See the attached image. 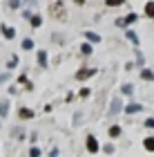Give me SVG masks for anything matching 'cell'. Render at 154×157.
<instances>
[{
  "mask_svg": "<svg viewBox=\"0 0 154 157\" xmlns=\"http://www.w3.org/2000/svg\"><path fill=\"white\" fill-rule=\"evenodd\" d=\"M9 105H11L9 99H0V119H5L9 115Z\"/></svg>",
  "mask_w": 154,
  "mask_h": 157,
  "instance_id": "8992f818",
  "label": "cell"
},
{
  "mask_svg": "<svg viewBox=\"0 0 154 157\" xmlns=\"http://www.w3.org/2000/svg\"><path fill=\"white\" fill-rule=\"evenodd\" d=\"M145 16H148V18H154V2H148V5H145Z\"/></svg>",
  "mask_w": 154,
  "mask_h": 157,
  "instance_id": "ffe728a7",
  "label": "cell"
},
{
  "mask_svg": "<svg viewBox=\"0 0 154 157\" xmlns=\"http://www.w3.org/2000/svg\"><path fill=\"white\" fill-rule=\"evenodd\" d=\"M40 153H43V151H40L38 146H31L29 148V157H40Z\"/></svg>",
  "mask_w": 154,
  "mask_h": 157,
  "instance_id": "603a6c76",
  "label": "cell"
},
{
  "mask_svg": "<svg viewBox=\"0 0 154 157\" xmlns=\"http://www.w3.org/2000/svg\"><path fill=\"white\" fill-rule=\"evenodd\" d=\"M85 146H87V151H89V153H98V151H101V144H98V139H96L94 135H87Z\"/></svg>",
  "mask_w": 154,
  "mask_h": 157,
  "instance_id": "277c9868",
  "label": "cell"
},
{
  "mask_svg": "<svg viewBox=\"0 0 154 157\" xmlns=\"http://www.w3.org/2000/svg\"><path fill=\"white\" fill-rule=\"evenodd\" d=\"M125 110V105H123V99L121 97H114L109 101V110H107V115L109 117H114V115H118V112H123Z\"/></svg>",
  "mask_w": 154,
  "mask_h": 157,
  "instance_id": "6da1fadb",
  "label": "cell"
},
{
  "mask_svg": "<svg viewBox=\"0 0 154 157\" xmlns=\"http://www.w3.org/2000/svg\"><path fill=\"white\" fill-rule=\"evenodd\" d=\"M145 128H150V130H152V128H154V117H148V119H145V124H143Z\"/></svg>",
  "mask_w": 154,
  "mask_h": 157,
  "instance_id": "cb8c5ba5",
  "label": "cell"
},
{
  "mask_svg": "<svg viewBox=\"0 0 154 157\" xmlns=\"http://www.w3.org/2000/svg\"><path fill=\"white\" fill-rule=\"evenodd\" d=\"M141 78H143V81H154V70L143 67V70H141Z\"/></svg>",
  "mask_w": 154,
  "mask_h": 157,
  "instance_id": "8fae6325",
  "label": "cell"
},
{
  "mask_svg": "<svg viewBox=\"0 0 154 157\" xmlns=\"http://www.w3.org/2000/svg\"><path fill=\"white\" fill-rule=\"evenodd\" d=\"M49 157H58V148H52V151H49Z\"/></svg>",
  "mask_w": 154,
  "mask_h": 157,
  "instance_id": "f546056e",
  "label": "cell"
},
{
  "mask_svg": "<svg viewBox=\"0 0 154 157\" xmlns=\"http://www.w3.org/2000/svg\"><path fill=\"white\" fill-rule=\"evenodd\" d=\"M34 115H36V112H34L31 108H25V105L18 110V117H20V119H34Z\"/></svg>",
  "mask_w": 154,
  "mask_h": 157,
  "instance_id": "9c48e42d",
  "label": "cell"
},
{
  "mask_svg": "<svg viewBox=\"0 0 154 157\" xmlns=\"http://www.w3.org/2000/svg\"><path fill=\"white\" fill-rule=\"evenodd\" d=\"M0 34H2L7 40H11L13 36H16V29H13V27H9V25H0Z\"/></svg>",
  "mask_w": 154,
  "mask_h": 157,
  "instance_id": "5b68a950",
  "label": "cell"
},
{
  "mask_svg": "<svg viewBox=\"0 0 154 157\" xmlns=\"http://www.w3.org/2000/svg\"><path fill=\"white\" fill-rule=\"evenodd\" d=\"M83 36H85L89 43H101V40H103V38H101V34H96V32H89V29H87L85 34H83Z\"/></svg>",
  "mask_w": 154,
  "mask_h": 157,
  "instance_id": "30bf717a",
  "label": "cell"
},
{
  "mask_svg": "<svg viewBox=\"0 0 154 157\" xmlns=\"http://www.w3.org/2000/svg\"><path fill=\"white\" fill-rule=\"evenodd\" d=\"M81 54L89 56V54H92V45H89V43H83V45H81Z\"/></svg>",
  "mask_w": 154,
  "mask_h": 157,
  "instance_id": "44dd1931",
  "label": "cell"
},
{
  "mask_svg": "<svg viewBox=\"0 0 154 157\" xmlns=\"http://www.w3.org/2000/svg\"><path fill=\"white\" fill-rule=\"evenodd\" d=\"M143 146H145V151L154 153V137H145V139H143Z\"/></svg>",
  "mask_w": 154,
  "mask_h": 157,
  "instance_id": "2e32d148",
  "label": "cell"
},
{
  "mask_svg": "<svg viewBox=\"0 0 154 157\" xmlns=\"http://www.w3.org/2000/svg\"><path fill=\"white\" fill-rule=\"evenodd\" d=\"M52 13H54L56 18L65 16V9H63V2H52Z\"/></svg>",
  "mask_w": 154,
  "mask_h": 157,
  "instance_id": "ba28073f",
  "label": "cell"
},
{
  "mask_svg": "<svg viewBox=\"0 0 154 157\" xmlns=\"http://www.w3.org/2000/svg\"><path fill=\"white\" fill-rule=\"evenodd\" d=\"M136 20H138V13H136V11H132V13H127L125 18H118V20H116V27H123V29H125L127 25L136 23Z\"/></svg>",
  "mask_w": 154,
  "mask_h": 157,
  "instance_id": "7a4b0ae2",
  "label": "cell"
},
{
  "mask_svg": "<svg viewBox=\"0 0 154 157\" xmlns=\"http://www.w3.org/2000/svg\"><path fill=\"white\" fill-rule=\"evenodd\" d=\"M7 5H9L11 9H20V5H23V2H18V0H11V2H7Z\"/></svg>",
  "mask_w": 154,
  "mask_h": 157,
  "instance_id": "d4e9b609",
  "label": "cell"
},
{
  "mask_svg": "<svg viewBox=\"0 0 154 157\" xmlns=\"http://www.w3.org/2000/svg\"><path fill=\"white\" fill-rule=\"evenodd\" d=\"M38 65L40 67H47V52H45V49H38Z\"/></svg>",
  "mask_w": 154,
  "mask_h": 157,
  "instance_id": "5bb4252c",
  "label": "cell"
},
{
  "mask_svg": "<svg viewBox=\"0 0 154 157\" xmlns=\"http://www.w3.org/2000/svg\"><path fill=\"white\" fill-rule=\"evenodd\" d=\"M20 47H23V49H27V52H29V49H34V40H31V38H25L23 43H20Z\"/></svg>",
  "mask_w": 154,
  "mask_h": 157,
  "instance_id": "d6986e66",
  "label": "cell"
},
{
  "mask_svg": "<svg viewBox=\"0 0 154 157\" xmlns=\"http://www.w3.org/2000/svg\"><path fill=\"white\" fill-rule=\"evenodd\" d=\"M125 36H127V40L134 43V45H138V34H136L134 29H127V32H125Z\"/></svg>",
  "mask_w": 154,
  "mask_h": 157,
  "instance_id": "9a60e30c",
  "label": "cell"
},
{
  "mask_svg": "<svg viewBox=\"0 0 154 157\" xmlns=\"http://www.w3.org/2000/svg\"><path fill=\"white\" fill-rule=\"evenodd\" d=\"M105 5L107 7H121V5H125V0H105Z\"/></svg>",
  "mask_w": 154,
  "mask_h": 157,
  "instance_id": "7402d4cb",
  "label": "cell"
},
{
  "mask_svg": "<svg viewBox=\"0 0 154 157\" xmlns=\"http://www.w3.org/2000/svg\"><path fill=\"white\" fill-rule=\"evenodd\" d=\"M107 135H109L112 139H114V137H121V126H118V124L109 126V128H107Z\"/></svg>",
  "mask_w": 154,
  "mask_h": 157,
  "instance_id": "4fadbf2b",
  "label": "cell"
},
{
  "mask_svg": "<svg viewBox=\"0 0 154 157\" xmlns=\"http://www.w3.org/2000/svg\"><path fill=\"white\" fill-rule=\"evenodd\" d=\"M121 94L132 97V94H134V85H132V83H123V85H121Z\"/></svg>",
  "mask_w": 154,
  "mask_h": 157,
  "instance_id": "7c38bea8",
  "label": "cell"
},
{
  "mask_svg": "<svg viewBox=\"0 0 154 157\" xmlns=\"http://www.w3.org/2000/svg\"><path fill=\"white\" fill-rule=\"evenodd\" d=\"M136 65H141V67L145 65V59H143V56H141V54H138V56H136Z\"/></svg>",
  "mask_w": 154,
  "mask_h": 157,
  "instance_id": "4316f807",
  "label": "cell"
},
{
  "mask_svg": "<svg viewBox=\"0 0 154 157\" xmlns=\"http://www.w3.org/2000/svg\"><path fill=\"white\" fill-rule=\"evenodd\" d=\"M40 23H43V18H40L38 13H34L31 20H29V25H31V27H40Z\"/></svg>",
  "mask_w": 154,
  "mask_h": 157,
  "instance_id": "ac0fdd59",
  "label": "cell"
},
{
  "mask_svg": "<svg viewBox=\"0 0 154 157\" xmlns=\"http://www.w3.org/2000/svg\"><path fill=\"white\" fill-rule=\"evenodd\" d=\"M78 94H81V97H83V99H87V97H89V94H92V92H89V90H87V88H83V90H81V92H78Z\"/></svg>",
  "mask_w": 154,
  "mask_h": 157,
  "instance_id": "484cf974",
  "label": "cell"
},
{
  "mask_svg": "<svg viewBox=\"0 0 154 157\" xmlns=\"http://www.w3.org/2000/svg\"><path fill=\"white\" fill-rule=\"evenodd\" d=\"M7 78H9V72H5V74H0V85H2Z\"/></svg>",
  "mask_w": 154,
  "mask_h": 157,
  "instance_id": "f1b7e54d",
  "label": "cell"
},
{
  "mask_svg": "<svg viewBox=\"0 0 154 157\" xmlns=\"http://www.w3.org/2000/svg\"><path fill=\"white\" fill-rule=\"evenodd\" d=\"M141 110H143V105L141 103H134V101L125 105V112H127V115H136V112H141Z\"/></svg>",
  "mask_w": 154,
  "mask_h": 157,
  "instance_id": "52a82bcc",
  "label": "cell"
},
{
  "mask_svg": "<svg viewBox=\"0 0 154 157\" xmlns=\"http://www.w3.org/2000/svg\"><path fill=\"white\" fill-rule=\"evenodd\" d=\"M103 151H105V153H107V155H112V153H114V146H109V144H107V146H105V148H103Z\"/></svg>",
  "mask_w": 154,
  "mask_h": 157,
  "instance_id": "83f0119b",
  "label": "cell"
},
{
  "mask_svg": "<svg viewBox=\"0 0 154 157\" xmlns=\"http://www.w3.org/2000/svg\"><path fill=\"white\" fill-rule=\"evenodd\" d=\"M96 74V67H81L78 72H76V78L78 81H87V78H92Z\"/></svg>",
  "mask_w": 154,
  "mask_h": 157,
  "instance_id": "3957f363",
  "label": "cell"
},
{
  "mask_svg": "<svg viewBox=\"0 0 154 157\" xmlns=\"http://www.w3.org/2000/svg\"><path fill=\"white\" fill-rule=\"evenodd\" d=\"M18 63H20V61H18V56H11V59L7 61V70H13V67H18Z\"/></svg>",
  "mask_w": 154,
  "mask_h": 157,
  "instance_id": "e0dca14e",
  "label": "cell"
}]
</instances>
